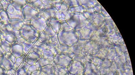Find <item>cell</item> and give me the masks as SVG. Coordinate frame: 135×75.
I'll return each mask as SVG.
<instances>
[{"mask_svg": "<svg viewBox=\"0 0 135 75\" xmlns=\"http://www.w3.org/2000/svg\"><path fill=\"white\" fill-rule=\"evenodd\" d=\"M20 30L21 36L29 42L34 44L38 40V32L31 25H24Z\"/></svg>", "mask_w": 135, "mask_h": 75, "instance_id": "obj_1", "label": "cell"}, {"mask_svg": "<svg viewBox=\"0 0 135 75\" xmlns=\"http://www.w3.org/2000/svg\"><path fill=\"white\" fill-rule=\"evenodd\" d=\"M43 9L44 18L46 21L53 18L59 20L61 18V13L55 6L46 7Z\"/></svg>", "mask_w": 135, "mask_h": 75, "instance_id": "obj_2", "label": "cell"}, {"mask_svg": "<svg viewBox=\"0 0 135 75\" xmlns=\"http://www.w3.org/2000/svg\"><path fill=\"white\" fill-rule=\"evenodd\" d=\"M24 20L31 21L38 16L39 11L36 10L27 4L22 8Z\"/></svg>", "mask_w": 135, "mask_h": 75, "instance_id": "obj_3", "label": "cell"}, {"mask_svg": "<svg viewBox=\"0 0 135 75\" xmlns=\"http://www.w3.org/2000/svg\"><path fill=\"white\" fill-rule=\"evenodd\" d=\"M47 25L44 17L38 16L31 21V26L38 32L43 31Z\"/></svg>", "mask_w": 135, "mask_h": 75, "instance_id": "obj_4", "label": "cell"}, {"mask_svg": "<svg viewBox=\"0 0 135 75\" xmlns=\"http://www.w3.org/2000/svg\"><path fill=\"white\" fill-rule=\"evenodd\" d=\"M6 11L10 20L18 19L24 20L22 9L16 8L12 3L8 6Z\"/></svg>", "mask_w": 135, "mask_h": 75, "instance_id": "obj_5", "label": "cell"}, {"mask_svg": "<svg viewBox=\"0 0 135 75\" xmlns=\"http://www.w3.org/2000/svg\"><path fill=\"white\" fill-rule=\"evenodd\" d=\"M16 58L21 57L24 54L23 46L16 42L11 44L10 52Z\"/></svg>", "mask_w": 135, "mask_h": 75, "instance_id": "obj_6", "label": "cell"}, {"mask_svg": "<svg viewBox=\"0 0 135 75\" xmlns=\"http://www.w3.org/2000/svg\"><path fill=\"white\" fill-rule=\"evenodd\" d=\"M47 24L51 27L54 32L57 34L60 30L61 21L56 19H51L46 21Z\"/></svg>", "mask_w": 135, "mask_h": 75, "instance_id": "obj_7", "label": "cell"}, {"mask_svg": "<svg viewBox=\"0 0 135 75\" xmlns=\"http://www.w3.org/2000/svg\"><path fill=\"white\" fill-rule=\"evenodd\" d=\"M14 65V63L6 57L5 54L2 56L0 66L8 70L12 67Z\"/></svg>", "mask_w": 135, "mask_h": 75, "instance_id": "obj_8", "label": "cell"}, {"mask_svg": "<svg viewBox=\"0 0 135 75\" xmlns=\"http://www.w3.org/2000/svg\"><path fill=\"white\" fill-rule=\"evenodd\" d=\"M9 23L14 29L20 30L24 25L23 20L18 19L10 20Z\"/></svg>", "mask_w": 135, "mask_h": 75, "instance_id": "obj_9", "label": "cell"}, {"mask_svg": "<svg viewBox=\"0 0 135 75\" xmlns=\"http://www.w3.org/2000/svg\"><path fill=\"white\" fill-rule=\"evenodd\" d=\"M39 71L43 75H55L53 64H50L39 68Z\"/></svg>", "mask_w": 135, "mask_h": 75, "instance_id": "obj_10", "label": "cell"}, {"mask_svg": "<svg viewBox=\"0 0 135 75\" xmlns=\"http://www.w3.org/2000/svg\"><path fill=\"white\" fill-rule=\"evenodd\" d=\"M43 58L53 64L55 54L50 50L47 48L42 51Z\"/></svg>", "mask_w": 135, "mask_h": 75, "instance_id": "obj_11", "label": "cell"}, {"mask_svg": "<svg viewBox=\"0 0 135 75\" xmlns=\"http://www.w3.org/2000/svg\"><path fill=\"white\" fill-rule=\"evenodd\" d=\"M0 38H1L2 40H6L11 44L16 42L17 39L11 33H6V34L2 33L0 35Z\"/></svg>", "mask_w": 135, "mask_h": 75, "instance_id": "obj_12", "label": "cell"}, {"mask_svg": "<svg viewBox=\"0 0 135 75\" xmlns=\"http://www.w3.org/2000/svg\"><path fill=\"white\" fill-rule=\"evenodd\" d=\"M28 4L32 7L34 9L39 11L43 8V5L42 1H26Z\"/></svg>", "mask_w": 135, "mask_h": 75, "instance_id": "obj_13", "label": "cell"}, {"mask_svg": "<svg viewBox=\"0 0 135 75\" xmlns=\"http://www.w3.org/2000/svg\"><path fill=\"white\" fill-rule=\"evenodd\" d=\"M51 36L44 31L38 32V40L48 45L50 43Z\"/></svg>", "mask_w": 135, "mask_h": 75, "instance_id": "obj_14", "label": "cell"}, {"mask_svg": "<svg viewBox=\"0 0 135 75\" xmlns=\"http://www.w3.org/2000/svg\"><path fill=\"white\" fill-rule=\"evenodd\" d=\"M27 57V55L23 54L21 57L16 58L15 63L14 64V65L18 68H20L23 67Z\"/></svg>", "mask_w": 135, "mask_h": 75, "instance_id": "obj_15", "label": "cell"}, {"mask_svg": "<svg viewBox=\"0 0 135 75\" xmlns=\"http://www.w3.org/2000/svg\"><path fill=\"white\" fill-rule=\"evenodd\" d=\"M29 58L37 61L39 58L42 56V51L40 50L34 48L33 51L27 55Z\"/></svg>", "mask_w": 135, "mask_h": 75, "instance_id": "obj_16", "label": "cell"}, {"mask_svg": "<svg viewBox=\"0 0 135 75\" xmlns=\"http://www.w3.org/2000/svg\"><path fill=\"white\" fill-rule=\"evenodd\" d=\"M53 64L49 60L41 57L36 61L35 65L39 68H40L47 65Z\"/></svg>", "mask_w": 135, "mask_h": 75, "instance_id": "obj_17", "label": "cell"}, {"mask_svg": "<svg viewBox=\"0 0 135 75\" xmlns=\"http://www.w3.org/2000/svg\"><path fill=\"white\" fill-rule=\"evenodd\" d=\"M24 54L28 55L34 49V44L28 42L23 46Z\"/></svg>", "mask_w": 135, "mask_h": 75, "instance_id": "obj_18", "label": "cell"}, {"mask_svg": "<svg viewBox=\"0 0 135 75\" xmlns=\"http://www.w3.org/2000/svg\"><path fill=\"white\" fill-rule=\"evenodd\" d=\"M10 20L6 11L3 10L0 11V22L1 23H8Z\"/></svg>", "mask_w": 135, "mask_h": 75, "instance_id": "obj_19", "label": "cell"}, {"mask_svg": "<svg viewBox=\"0 0 135 75\" xmlns=\"http://www.w3.org/2000/svg\"><path fill=\"white\" fill-rule=\"evenodd\" d=\"M2 33L6 34L11 33L13 30V28L9 22L2 24L1 28Z\"/></svg>", "mask_w": 135, "mask_h": 75, "instance_id": "obj_20", "label": "cell"}, {"mask_svg": "<svg viewBox=\"0 0 135 75\" xmlns=\"http://www.w3.org/2000/svg\"><path fill=\"white\" fill-rule=\"evenodd\" d=\"M0 45L2 49L6 53L10 52L11 44L8 42L6 40H2Z\"/></svg>", "mask_w": 135, "mask_h": 75, "instance_id": "obj_21", "label": "cell"}, {"mask_svg": "<svg viewBox=\"0 0 135 75\" xmlns=\"http://www.w3.org/2000/svg\"><path fill=\"white\" fill-rule=\"evenodd\" d=\"M47 44L38 40L34 44L35 48L37 49L40 51H42L47 48Z\"/></svg>", "mask_w": 135, "mask_h": 75, "instance_id": "obj_22", "label": "cell"}, {"mask_svg": "<svg viewBox=\"0 0 135 75\" xmlns=\"http://www.w3.org/2000/svg\"><path fill=\"white\" fill-rule=\"evenodd\" d=\"M27 4L26 1H12V4L16 8L22 9L25 5Z\"/></svg>", "mask_w": 135, "mask_h": 75, "instance_id": "obj_23", "label": "cell"}, {"mask_svg": "<svg viewBox=\"0 0 135 75\" xmlns=\"http://www.w3.org/2000/svg\"><path fill=\"white\" fill-rule=\"evenodd\" d=\"M59 45L49 43L47 45V48L51 51L55 55L57 54Z\"/></svg>", "mask_w": 135, "mask_h": 75, "instance_id": "obj_24", "label": "cell"}, {"mask_svg": "<svg viewBox=\"0 0 135 75\" xmlns=\"http://www.w3.org/2000/svg\"><path fill=\"white\" fill-rule=\"evenodd\" d=\"M36 61V60L28 57L23 67L27 70L29 67L35 65Z\"/></svg>", "mask_w": 135, "mask_h": 75, "instance_id": "obj_25", "label": "cell"}, {"mask_svg": "<svg viewBox=\"0 0 135 75\" xmlns=\"http://www.w3.org/2000/svg\"><path fill=\"white\" fill-rule=\"evenodd\" d=\"M43 8L55 6V3L59 2L57 1H42Z\"/></svg>", "mask_w": 135, "mask_h": 75, "instance_id": "obj_26", "label": "cell"}, {"mask_svg": "<svg viewBox=\"0 0 135 75\" xmlns=\"http://www.w3.org/2000/svg\"><path fill=\"white\" fill-rule=\"evenodd\" d=\"M31 73L27 69L21 67L18 69L16 75H31Z\"/></svg>", "mask_w": 135, "mask_h": 75, "instance_id": "obj_27", "label": "cell"}, {"mask_svg": "<svg viewBox=\"0 0 135 75\" xmlns=\"http://www.w3.org/2000/svg\"><path fill=\"white\" fill-rule=\"evenodd\" d=\"M44 31L47 34H49V35H50L51 37L53 36L56 34L54 32L52 28L48 24L46 27H45Z\"/></svg>", "mask_w": 135, "mask_h": 75, "instance_id": "obj_28", "label": "cell"}, {"mask_svg": "<svg viewBox=\"0 0 135 75\" xmlns=\"http://www.w3.org/2000/svg\"><path fill=\"white\" fill-rule=\"evenodd\" d=\"M18 69V68L14 65L12 67L8 70L7 75H16Z\"/></svg>", "mask_w": 135, "mask_h": 75, "instance_id": "obj_29", "label": "cell"}, {"mask_svg": "<svg viewBox=\"0 0 135 75\" xmlns=\"http://www.w3.org/2000/svg\"><path fill=\"white\" fill-rule=\"evenodd\" d=\"M50 43L56 44V45L60 44V42H59L57 34H55L53 36L51 37Z\"/></svg>", "mask_w": 135, "mask_h": 75, "instance_id": "obj_30", "label": "cell"}, {"mask_svg": "<svg viewBox=\"0 0 135 75\" xmlns=\"http://www.w3.org/2000/svg\"><path fill=\"white\" fill-rule=\"evenodd\" d=\"M12 1H0L3 7V10L6 11L8 6L12 3Z\"/></svg>", "mask_w": 135, "mask_h": 75, "instance_id": "obj_31", "label": "cell"}, {"mask_svg": "<svg viewBox=\"0 0 135 75\" xmlns=\"http://www.w3.org/2000/svg\"><path fill=\"white\" fill-rule=\"evenodd\" d=\"M5 55L8 59L11 61L14 64H15L16 58L14 55H13V54L10 52L6 53Z\"/></svg>", "mask_w": 135, "mask_h": 75, "instance_id": "obj_32", "label": "cell"}, {"mask_svg": "<svg viewBox=\"0 0 135 75\" xmlns=\"http://www.w3.org/2000/svg\"><path fill=\"white\" fill-rule=\"evenodd\" d=\"M39 70V68L38 67L35 65H32L29 67L27 69L28 71L31 72V73L35 71H38Z\"/></svg>", "mask_w": 135, "mask_h": 75, "instance_id": "obj_33", "label": "cell"}, {"mask_svg": "<svg viewBox=\"0 0 135 75\" xmlns=\"http://www.w3.org/2000/svg\"><path fill=\"white\" fill-rule=\"evenodd\" d=\"M12 34L15 36L16 38L17 39L21 36V32L20 30L13 29L12 31L11 32Z\"/></svg>", "mask_w": 135, "mask_h": 75, "instance_id": "obj_34", "label": "cell"}, {"mask_svg": "<svg viewBox=\"0 0 135 75\" xmlns=\"http://www.w3.org/2000/svg\"><path fill=\"white\" fill-rule=\"evenodd\" d=\"M8 70L0 66V75H7Z\"/></svg>", "mask_w": 135, "mask_h": 75, "instance_id": "obj_35", "label": "cell"}, {"mask_svg": "<svg viewBox=\"0 0 135 75\" xmlns=\"http://www.w3.org/2000/svg\"><path fill=\"white\" fill-rule=\"evenodd\" d=\"M31 75H43L41 73L39 70L38 71H35L33 72H32Z\"/></svg>", "mask_w": 135, "mask_h": 75, "instance_id": "obj_36", "label": "cell"}, {"mask_svg": "<svg viewBox=\"0 0 135 75\" xmlns=\"http://www.w3.org/2000/svg\"><path fill=\"white\" fill-rule=\"evenodd\" d=\"M6 52H4L3 49L1 47V45H0V55L3 56L6 54Z\"/></svg>", "mask_w": 135, "mask_h": 75, "instance_id": "obj_37", "label": "cell"}, {"mask_svg": "<svg viewBox=\"0 0 135 75\" xmlns=\"http://www.w3.org/2000/svg\"><path fill=\"white\" fill-rule=\"evenodd\" d=\"M23 22L24 25H31V21L24 20Z\"/></svg>", "mask_w": 135, "mask_h": 75, "instance_id": "obj_38", "label": "cell"}, {"mask_svg": "<svg viewBox=\"0 0 135 75\" xmlns=\"http://www.w3.org/2000/svg\"><path fill=\"white\" fill-rule=\"evenodd\" d=\"M3 10V7H2V4H1V2H0V11H1Z\"/></svg>", "mask_w": 135, "mask_h": 75, "instance_id": "obj_39", "label": "cell"}, {"mask_svg": "<svg viewBox=\"0 0 135 75\" xmlns=\"http://www.w3.org/2000/svg\"><path fill=\"white\" fill-rule=\"evenodd\" d=\"M2 56L0 55V62H1V59H2Z\"/></svg>", "mask_w": 135, "mask_h": 75, "instance_id": "obj_40", "label": "cell"}, {"mask_svg": "<svg viewBox=\"0 0 135 75\" xmlns=\"http://www.w3.org/2000/svg\"><path fill=\"white\" fill-rule=\"evenodd\" d=\"M2 23H1V22H0V29H1V26H2Z\"/></svg>", "mask_w": 135, "mask_h": 75, "instance_id": "obj_41", "label": "cell"}, {"mask_svg": "<svg viewBox=\"0 0 135 75\" xmlns=\"http://www.w3.org/2000/svg\"><path fill=\"white\" fill-rule=\"evenodd\" d=\"M1 41H2V39H1V38H0V43H1Z\"/></svg>", "mask_w": 135, "mask_h": 75, "instance_id": "obj_42", "label": "cell"}]
</instances>
